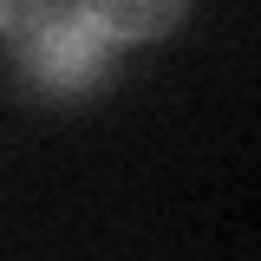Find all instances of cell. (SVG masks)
I'll list each match as a JSON object with an SVG mask.
<instances>
[{"label": "cell", "instance_id": "1", "mask_svg": "<svg viewBox=\"0 0 261 261\" xmlns=\"http://www.w3.org/2000/svg\"><path fill=\"white\" fill-rule=\"evenodd\" d=\"M7 46H13V65H20V79H27L33 92H46V98H85V92L105 85L111 46H118V39L98 27L85 7L46 0L39 20H33L27 33H13Z\"/></svg>", "mask_w": 261, "mask_h": 261}, {"label": "cell", "instance_id": "2", "mask_svg": "<svg viewBox=\"0 0 261 261\" xmlns=\"http://www.w3.org/2000/svg\"><path fill=\"white\" fill-rule=\"evenodd\" d=\"M79 7H85L118 46H150V39H163L170 27H183V13H190V0H79Z\"/></svg>", "mask_w": 261, "mask_h": 261}, {"label": "cell", "instance_id": "3", "mask_svg": "<svg viewBox=\"0 0 261 261\" xmlns=\"http://www.w3.org/2000/svg\"><path fill=\"white\" fill-rule=\"evenodd\" d=\"M39 7H46V0H0V39L27 33L33 20H39Z\"/></svg>", "mask_w": 261, "mask_h": 261}]
</instances>
